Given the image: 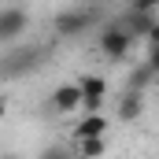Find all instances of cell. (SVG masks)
<instances>
[{
    "instance_id": "6da1fadb",
    "label": "cell",
    "mask_w": 159,
    "mask_h": 159,
    "mask_svg": "<svg viewBox=\"0 0 159 159\" xmlns=\"http://www.w3.org/2000/svg\"><path fill=\"white\" fill-rule=\"evenodd\" d=\"M93 26H96V7H70V11H59V15L52 19L56 37H63V41L81 37V34H89Z\"/></svg>"
},
{
    "instance_id": "7a4b0ae2",
    "label": "cell",
    "mask_w": 159,
    "mask_h": 159,
    "mask_svg": "<svg viewBox=\"0 0 159 159\" xmlns=\"http://www.w3.org/2000/svg\"><path fill=\"white\" fill-rule=\"evenodd\" d=\"M133 44H137V41L129 37L119 22H111V26H104V30H100V56H104V59H111V63H122V59L129 56V48H133Z\"/></svg>"
},
{
    "instance_id": "3957f363",
    "label": "cell",
    "mask_w": 159,
    "mask_h": 159,
    "mask_svg": "<svg viewBox=\"0 0 159 159\" xmlns=\"http://www.w3.org/2000/svg\"><path fill=\"white\" fill-rule=\"evenodd\" d=\"M78 89H81V111L100 115L104 100H107V78L104 74H85V78H78Z\"/></svg>"
},
{
    "instance_id": "277c9868",
    "label": "cell",
    "mask_w": 159,
    "mask_h": 159,
    "mask_svg": "<svg viewBox=\"0 0 159 159\" xmlns=\"http://www.w3.org/2000/svg\"><path fill=\"white\" fill-rule=\"evenodd\" d=\"M26 30H30V11H26V7H19V4L0 7V44L19 41Z\"/></svg>"
},
{
    "instance_id": "5b68a950",
    "label": "cell",
    "mask_w": 159,
    "mask_h": 159,
    "mask_svg": "<svg viewBox=\"0 0 159 159\" xmlns=\"http://www.w3.org/2000/svg\"><path fill=\"white\" fill-rule=\"evenodd\" d=\"M48 100H52V111H56V115H74V111H81V89H78V81L56 85Z\"/></svg>"
},
{
    "instance_id": "8992f818",
    "label": "cell",
    "mask_w": 159,
    "mask_h": 159,
    "mask_svg": "<svg viewBox=\"0 0 159 159\" xmlns=\"http://www.w3.org/2000/svg\"><path fill=\"white\" fill-rule=\"evenodd\" d=\"M156 22H159L156 11H126V15L119 19V26H122L133 41H148V34L156 30Z\"/></svg>"
},
{
    "instance_id": "52a82bcc",
    "label": "cell",
    "mask_w": 159,
    "mask_h": 159,
    "mask_svg": "<svg viewBox=\"0 0 159 159\" xmlns=\"http://www.w3.org/2000/svg\"><path fill=\"white\" fill-rule=\"evenodd\" d=\"M107 133V115L100 111V115H81L74 126H70V144H78V141H89V137H104Z\"/></svg>"
},
{
    "instance_id": "ba28073f",
    "label": "cell",
    "mask_w": 159,
    "mask_h": 159,
    "mask_svg": "<svg viewBox=\"0 0 159 159\" xmlns=\"http://www.w3.org/2000/svg\"><path fill=\"white\" fill-rule=\"evenodd\" d=\"M41 59H44V52H41V48H22L15 59H7V70H4V74H15V78H19V74H30Z\"/></svg>"
},
{
    "instance_id": "9c48e42d",
    "label": "cell",
    "mask_w": 159,
    "mask_h": 159,
    "mask_svg": "<svg viewBox=\"0 0 159 159\" xmlns=\"http://www.w3.org/2000/svg\"><path fill=\"white\" fill-rule=\"evenodd\" d=\"M141 111H144V93L126 89L122 100H119V119H122V122H137V119H141Z\"/></svg>"
},
{
    "instance_id": "30bf717a",
    "label": "cell",
    "mask_w": 159,
    "mask_h": 159,
    "mask_svg": "<svg viewBox=\"0 0 159 159\" xmlns=\"http://www.w3.org/2000/svg\"><path fill=\"white\" fill-rule=\"evenodd\" d=\"M152 81H159V78H156V70H152L148 63H137V67L129 70V85H126V89H133V93H144Z\"/></svg>"
},
{
    "instance_id": "8fae6325",
    "label": "cell",
    "mask_w": 159,
    "mask_h": 159,
    "mask_svg": "<svg viewBox=\"0 0 159 159\" xmlns=\"http://www.w3.org/2000/svg\"><path fill=\"white\" fill-rule=\"evenodd\" d=\"M104 152H107V141L104 137H89V141H78L74 144V156L78 159H104Z\"/></svg>"
},
{
    "instance_id": "7c38bea8",
    "label": "cell",
    "mask_w": 159,
    "mask_h": 159,
    "mask_svg": "<svg viewBox=\"0 0 159 159\" xmlns=\"http://www.w3.org/2000/svg\"><path fill=\"white\" fill-rule=\"evenodd\" d=\"M37 159H78V156H74V144H48L41 148Z\"/></svg>"
},
{
    "instance_id": "4fadbf2b",
    "label": "cell",
    "mask_w": 159,
    "mask_h": 159,
    "mask_svg": "<svg viewBox=\"0 0 159 159\" xmlns=\"http://www.w3.org/2000/svg\"><path fill=\"white\" fill-rule=\"evenodd\" d=\"M129 11H159V0H129Z\"/></svg>"
},
{
    "instance_id": "5bb4252c",
    "label": "cell",
    "mask_w": 159,
    "mask_h": 159,
    "mask_svg": "<svg viewBox=\"0 0 159 159\" xmlns=\"http://www.w3.org/2000/svg\"><path fill=\"white\" fill-rule=\"evenodd\" d=\"M148 67L156 70V78H159V48H148Z\"/></svg>"
},
{
    "instance_id": "9a60e30c",
    "label": "cell",
    "mask_w": 159,
    "mask_h": 159,
    "mask_svg": "<svg viewBox=\"0 0 159 159\" xmlns=\"http://www.w3.org/2000/svg\"><path fill=\"white\" fill-rule=\"evenodd\" d=\"M148 48H159V22H156V30L148 34Z\"/></svg>"
},
{
    "instance_id": "2e32d148",
    "label": "cell",
    "mask_w": 159,
    "mask_h": 159,
    "mask_svg": "<svg viewBox=\"0 0 159 159\" xmlns=\"http://www.w3.org/2000/svg\"><path fill=\"white\" fill-rule=\"evenodd\" d=\"M7 115V100H4V93H0V119Z\"/></svg>"
},
{
    "instance_id": "e0dca14e",
    "label": "cell",
    "mask_w": 159,
    "mask_h": 159,
    "mask_svg": "<svg viewBox=\"0 0 159 159\" xmlns=\"http://www.w3.org/2000/svg\"><path fill=\"white\" fill-rule=\"evenodd\" d=\"M0 159H19V156H0Z\"/></svg>"
}]
</instances>
